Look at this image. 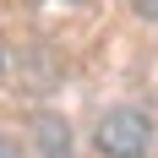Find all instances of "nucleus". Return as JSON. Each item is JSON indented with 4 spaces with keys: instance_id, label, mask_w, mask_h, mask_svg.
I'll list each match as a JSON object with an SVG mask.
<instances>
[{
    "instance_id": "nucleus-1",
    "label": "nucleus",
    "mask_w": 158,
    "mask_h": 158,
    "mask_svg": "<svg viewBox=\"0 0 158 158\" xmlns=\"http://www.w3.org/2000/svg\"><path fill=\"white\" fill-rule=\"evenodd\" d=\"M147 142H153V120L142 109H109L98 120V147L109 158H142Z\"/></svg>"
}]
</instances>
